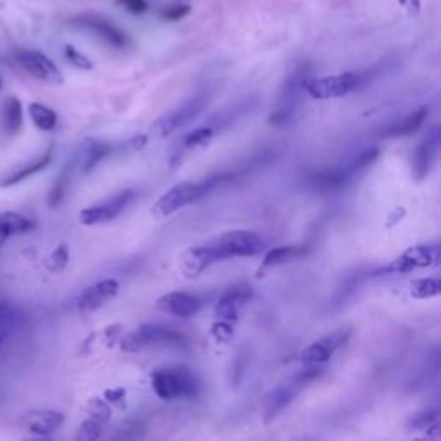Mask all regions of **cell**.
<instances>
[{"instance_id": "6da1fadb", "label": "cell", "mask_w": 441, "mask_h": 441, "mask_svg": "<svg viewBox=\"0 0 441 441\" xmlns=\"http://www.w3.org/2000/svg\"><path fill=\"white\" fill-rule=\"evenodd\" d=\"M231 178L233 175H217L198 181V183L176 184V186H172L171 190L165 191L159 201L154 203L152 216L156 217V219H165V217L172 216V214L178 212L183 207L198 202L201 198L205 197V195H209L210 191L219 188L221 184L228 183Z\"/></svg>"}, {"instance_id": "7a4b0ae2", "label": "cell", "mask_w": 441, "mask_h": 441, "mask_svg": "<svg viewBox=\"0 0 441 441\" xmlns=\"http://www.w3.org/2000/svg\"><path fill=\"white\" fill-rule=\"evenodd\" d=\"M154 393L161 400L172 402L181 398H195L201 393V381L194 371L176 365V367L157 369L152 372Z\"/></svg>"}, {"instance_id": "3957f363", "label": "cell", "mask_w": 441, "mask_h": 441, "mask_svg": "<svg viewBox=\"0 0 441 441\" xmlns=\"http://www.w3.org/2000/svg\"><path fill=\"white\" fill-rule=\"evenodd\" d=\"M323 374V369L319 367L318 364H311L308 367L301 369V371L293 374L292 378L286 383L280 384L278 388H274L266 398H264V405H262V416L264 422H273L276 417L281 416L283 410L290 405L293 400H295L297 395L304 390L307 384L314 383L319 376Z\"/></svg>"}, {"instance_id": "277c9868", "label": "cell", "mask_w": 441, "mask_h": 441, "mask_svg": "<svg viewBox=\"0 0 441 441\" xmlns=\"http://www.w3.org/2000/svg\"><path fill=\"white\" fill-rule=\"evenodd\" d=\"M188 346L186 337L172 327L161 326V324H142L140 327L128 333L121 340V350L128 353L142 352L149 346Z\"/></svg>"}, {"instance_id": "5b68a950", "label": "cell", "mask_w": 441, "mask_h": 441, "mask_svg": "<svg viewBox=\"0 0 441 441\" xmlns=\"http://www.w3.org/2000/svg\"><path fill=\"white\" fill-rule=\"evenodd\" d=\"M207 243L214 248L219 261L231 257H254V255L261 254L266 247L259 233L248 231V229L226 231Z\"/></svg>"}, {"instance_id": "8992f818", "label": "cell", "mask_w": 441, "mask_h": 441, "mask_svg": "<svg viewBox=\"0 0 441 441\" xmlns=\"http://www.w3.org/2000/svg\"><path fill=\"white\" fill-rule=\"evenodd\" d=\"M440 262V247L438 245H417V247L407 248L403 254L398 255L388 266L376 271V276L383 274H405L417 269L433 267Z\"/></svg>"}, {"instance_id": "52a82bcc", "label": "cell", "mask_w": 441, "mask_h": 441, "mask_svg": "<svg viewBox=\"0 0 441 441\" xmlns=\"http://www.w3.org/2000/svg\"><path fill=\"white\" fill-rule=\"evenodd\" d=\"M360 80L362 76L357 73H343L323 78H307L304 83V90L312 99H337V97H343L346 93L353 92L360 85Z\"/></svg>"}, {"instance_id": "ba28073f", "label": "cell", "mask_w": 441, "mask_h": 441, "mask_svg": "<svg viewBox=\"0 0 441 441\" xmlns=\"http://www.w3.org/2000/svg\"><path fill=\"white\" fill-rule=\"evenodd\" d=\"M207 102H209V95L207 93H198V95L191 97L190 100L183 102L175 111L168 112V114L156 121L154 133L159 135V137H169L176 130H179L184 124L191 123V121L197 118L203 109H205Z\"/></svg>"}, {"instance_id": "9c48e42d", "label": "cell", "mask_w": 441, "mask_h": 441, "mask_svg": "<svg viewBox=\"0 0 441 441\" xmlns=\"http://www.w3.org/2000/svg\"><path fill=\"white\" fill-rule=\"evenodd\" d=\"M69 25L74 26V28L92 32L93 35L99 36L100 40H104L105 43L112 48H124L128 45L126 33L121 32L114 22L105 20L100 14L93 13L80 14V16L73 18V20L69 21Z\"/></svg>"}, {"instance_id": "30bf717a", "label": "cell", "mask_w": 441, "mask_h": 441, "mask_svg": "<svg viewBox=\"0 0 441 441\" xmlns=\"http://www.w3.org/2000/svg\"><path fill=\"white\" fill-rule=\"evenodd\" d=\"M133 190H123L119 194H116L114 197L107 198L105 202L86 207V209H83L80 212V222L83 226H97L105 224L109 221H114L126 209L128 203L133 201Z\"/></svg>"}, {"instance_id": "8fae6325", "label": "cell", "mask_w": 441, "mask_h": 441, "mask_svg": "<svg viewBox=\"0 0 441 441\" xmlns=\"http://www.w3.org/2000/svg\"><path fill=\"white\" fill-rule=\"evenodd\" d=\"M16 59L22 66V69L28 74H32L35 80L48 83V85H60V83H64V76L60 73V69L43 52L26 48V50L18 52Z\"/></svg>"}, {"instance_id": "7c38bea8", "label": "cell", "mask_w": 441, "mask_h": 441, "mask_svg": "<svg viewBox=\"0 0 441 441\" xmlns=\"http://www.w3.org/2000/svg\"><path fill=\"white\" fill-rule=\"evenodd\" d=\"M252 297H254V288L248 283H236V285L224 290L219 301H217L214 314L221 321H238L240 312L243 311V307L250 301Z\"/></svg>"}, {"instance_id": "4fadbf2b", "label": "cell", "mask_w": 441, "mask_h": 441, "mask_svg": "<svg viewBox=\"0 0 441 441\" xmlns=\"http://www.w3.org/2000/svg\"><path fill=\"white\" fill-rule=\"evenodd\" d=\"M440 143H441V133L440 128L435 126L424 138L419 142L412 154V176L417 181H422L426 176L431 172L433 165L440 154Z\"/></svg>"}, {"instance_id": "5bb4252c", "label": "cell", "mask_w": 441, "mask_h": 441, "mask_svg": "<svg viewBox=\"0 0 441 441\" xmlns=\"http://www.w3.org/2000/svg\"><path fill=\"white\" fill-rule=\"evenodd\" d=\"M350 334H352V330H350V327H341V330H337L334 333L321 338V340L311 343L307 348L301 350L300 360L307 362V364L318 365L324 364V362H327L334 355V352H337L340 346H343L348 341Z\"/></svg>"}, {"instance_id": "9a60e30c", "label": "cell", "mask_w": 441, "mask_h": 441, "mask_svg": "<svg viewBox=\"0 0 441 441\" xmlns=\"http://www.w3.org/2000/svg\"><path fill=\"white\" fill-rule=\"evenodd\" d=\"M217 261L219 259H217L216 252H214V248L209 243L195 245V247L186 248L179 255V271L188 280H194V278L201 276L207 267H210Z\"/></svg>"}, {"instance_id": "2e32d148", "label": "cell", "mask_w": 441, "mask_h": 441, "mask_svg": "<svg viewBox=\"0 0 441 441\" xmlns=\"http://www.w3.org/2000/svg\"><path fill=\"white\" fill-rule=\"evenodd\" d=\"M64 414L59 410H29L21 417V428L36 436H48L64 424Z\"/></svg>"}, {"instance_id": "e0dca14e", "label": "cell", "mask_w": 441, "mask_h": 441, "mask_svg": "<svg viewBox=\"0 0 441 441\" xmlns=\"http://www.w3.org/2000/svg\"><path fill=\"white\" fill-rule=\"evenodd\" d=\"M119 283L116 280H104L95 283V285L88 286L85 292L78 297L76 308L80 312H93L97 308L104 307L109 300L114 299L118 295Z\"/></svg>"}, {"instance_id": "ac0fdd59", "label": "cell", "mask_w": 441, "mask_h": 441, "mask_svg": "<svg viewBox=\"0 0 441 441\" xmlns=\"http://www.w3.org/2000/svg\"><path fill=\"white\" fill-rule=\"evenodd\" d=\"M156 307L165 314L176 316V318H191L202 308V300L198 297L183 292H172L161 297Z\"/></svg>"}, {"instance_id": "d6986e66", "label": "cell", "mask_w": 441, "mask_h": 441, "mask_svg": "<svg viewBox=\"0 0 441 441\" xmlns=\"http://www.w3.org/2000/svg\"><path fill=\"white\" fill-rule=\"evenodd\" d=\"M35 228V221L22 216L20 212H13V210L0 212V247L14 236L25 235V233L33 231Z\"/></svg>"}, {"instance_id": "ffe728a7", "label": "cell", "mask_w": 441, "mask_h": 441, "mask_svg": "<svg viewBox=\"0 0 441 441\" xmlns=\"http://www.w3.org/2000/svg\"><path fill=\"white\" fill-rule=\"evenodd\" d=\"M305 254L304 247H295V245H283V247L271 248L269 252H266L264 255L261 267L257 271V278H264L267 273L274 269V267H280L283 264L293 261V259L300 257Z\"/></svg>"}, {"instance_id": "44dd1931", "label": "cell", "mask_w": 441, "mask_h": 441, "mask_svg": "<svg viewBox=\"0 0 441 441\" xmlns=\"http://www.w3.org/2000/svg\"><path fill=\"white\" fill-rule=\"evenodd\" d=\"M429 114V107L428 105H422V107L416 109L414 112H410L409 116H405L402 121L398 123L391 124L386 131H384V137L386 138H403V137H410L416 131L421 130V126L424 124L426 118Z\"/></svg>"}, {"instance_id": "7402d4cb", "label": "cell", "mask_w": 441, "mask_h": 441, "mask_svg": "<svg viewBox=\"0 0 441 441\" xmlns=\"http://www.w3.org/2000/svg\"><path fill=\"white\" fill-rule=\"evenodd\" d=\"M352 169L348 168V164L345 168H334V169H326V171L316 172L311 178V183L314 184L316 188L323 191H330V190H338V188H343L350 179L353 178Z\"/></svg>"}, {"instance_id": "603a6c76", "label": "cell", "mask_w": 441, "mask_h": 441, "mask_svg": "<svg viewBox=\"0 0 441 441\" xmlns=\"http://www.w3.org/2000/svg\"><path fill=\"white\" fill-rule=\"evenodd\" d=\"M0 123L7 137H16L22 126V104L16 97H9L0 109Z\"/></svg>"}, {"instance_id": "cb8c5ba5", "label": "cell", "mask_w": 441, "mask_h": 441, "mask_svg": "<svg viewBox=\"0 0 441 441\" xmlns=\"http://www.w3.org/2000/svg\"><path fill=\"white\" fill-rule=\"evenodd\" d=\"M112 152V147L109 143L93 140V138H88V140L83 142L81 145V164H83V172L88 175L90 171L95 169V165L99 164L102 159L109 156Z\"/></svg>"}, {"instance_id": "d4e9b609", "label": "cell", "mask_w": 441, "mask_h": 441, "mask_svg": "<svg viewBox=\"0 0 441 441\" xmlns=\"http://www.w3.org/2000/svg\"><path fill=\"white\" fill-rule=\"evenodd\" d=\"M50 162H52V150H47V152H45L41 157H39V159H36V161L29 162V164L22 165L21 169L14 171L13 175L9 176V178L4 179L0 184H2V186H14V184L21 183V181L32 178V176L36 175V172L43 171V169L47 168V165L50 164Z\"/></svg>"}, {"instance_id": "484cf974", "label": "cell", "mask_w": 441, "mask_h": 441, "mask_svg": "<svg viewBox=\"0 0 441 441\" xmlns=\"http://www.w3.org/2000/svg\"><path fill=\"white\" fill-rule=\"evenodd\" d=\"M28 112L33 124L41 131H52L57 126V114H55L54 109L47 107V105L33 102V104H29Z\"/></svg>"}, {"instance_id": "4316f807", "label": "cell", "mask_w": 441, "mask_h": 441, "mask_svg": "<svg viewBox=\"0 0 441 441\" xmlns=\"http://www.w3.org/2000/svg\"><path fill=\"white\" fill-rule=\"evenodd\" d=\"M441 293V281L438 278H421L410 285V297L417 300L435 299Z\"/></svg>"}, {"instance_id": "83f0119b", "label": "cell", "mask_w": 441, "mask_h": 441, "mask_svg": "<svg viewBox=\"0 0 441 441\" xmlns=\"http://www.w3.org/2000/svg\"><path fill=\"white\" fill-rule=\"evenodd\" d=\"M440 424V410L438 409H429L424 412H417L407 421V428L410 431H421V429H431L433 426Z\"/></svg>"}, {"instance_id": "f1b7e54d", "label": "cell", "mask_w": 441, "mask_h": 441, "mask_svg": "<svg viewBox=\"0 0 441 441\" xmlns=\"http://www.w3.org/2000/svg\"><path fill=\"white\" fill-rule=\"evenodd\" d=\"M21 316L18 308L9 301H0V334L9 337L11 331L18 326Z\"/></svg>"}, {"instance_id": "f546056e", "label": "cell", "mask_w": 441, "mask_h": 441, "mask_svg": "<svg viewBox=\"0 0 441 441\" xmlns=\"http://www.w3.org/2000/svg\"><path fill=\"white\" fill-rule=\"evenodd\" d=\"M67 184H69V168L64 169V171L60 172L59 178L55 179V183L52 184L50 191H48V197H47L48 207H52V209H57L60 203H62L64 197H66Z\"/></svg>"}, {"instance_id": "4dcf8cb0", "label": "cell", "mask_w": 441, "mask_h": 441, "mask_svg": "<svg viewBox=\"0 0 441 441\" xmlns=\"http://www.w3.org/2000/svg\"><path fill=\"white\" fill-rule=\"evenodd\" d=\"M214 137V130L212 128L205 126V128H198V130L191 131L190 135L184 137V140L181 142V147L186 150H197L203 149L205 145H209L210 140Z\"/></svg>"}, {"instance_id": "1f68e13d", "label": "cell", "mask_w": 441, "mask_h": 441, "mask_svg": "<svg viewBox=\"0 0 441 441\" xmlns=\"http://www.w3.org/2000/svg\"><path fill=\"white\" fill-rule=\"evenodd\" d=\"M67 262H69V248L66 243H60L54 252L45 261V267L48 273H60L66 269Z\"/></svg>"}, {"instance_id": "d6a6232c", "label": "cell", "mask_w": 441, "mask_h": 441, "mask_svg": "<svg viewBox=\"0 0 441 441\" xmlns=\"http://www.w3.org/2000/svg\"><path fill=\"white\" fill-rule=\"evenodd\" d=\"M102 431H104V424H102L100 421L93 419V417H88V419L83 421L80 428H78L76 440L78 441L97 440L102 436Z\"/></svg>"}, {"instance_id": "836d02e7", "label": "cell", "mask_w": 441, "mask_h": 441, "mask_svg": "<svg viewBox=\"0 0 441 441\" xmlns=\"http://www.w3.org/2000/svg\"><path fill=\"white\" fill-rule=\"evenodd\" d=\"M85 410L88 414V417L100 421L102 424H107L109 419H111V407H109L107 402L102 400V398H92V400H88Z\"/></svg>"}, {"instance_id": "e575fe53", "label": "cell", "mask_w": 441, "mask_h": 441, "mask_svg": "<svg viewBox=\"0 0 441 441\" xmlns=\"http://www.w3.org/2000/svg\"><path fill=\"white\" fill-rule=\"evenodd\" d=\"M379 156V150L376 149H365L362 150V152L359 154V156L355 157L352 162H348V168L352 169L353 175H357V172L364 171V169H367L369 165H372L376 162V159H378Z\"/></svg>"}, {"instance_id": "d590c367", "label": "cell", "mask_w": 441, "mask_h": 441, "mask_svg": "<svg viewBox=\"0 0 441 441\" xmlns=\"http://www.w3.org/2000/svg\"><path fill=\"white\" fill-rule=\"evenodd\" d=\"M64 57H66V60L71 64V66L78 67V69H85V71L93 69L92 60L86 57L85 54H81V52L78 50L76 47H73V45H66V47H64Z\"/></svg>"}, {"instance_id": "8d00e7d4", "label": "cell", "mask_w": 441, "mask_h": 441, "mask_svg": "<svg viewBox=\"0 0 441 441\" xmlns=\"http://www.w3.org/2000/svg\"><path fill=\"white\" fill-rule=\"evenodd\" d=\"M210 334H212V338L217 343H229L233 340V337H235V331H233L231 323L217 319V321L210 326Z\"/></svg>"}, {"instance_id": "74e56055", "label": "cell", "mask_w": 441, "mask_h": 441, "mask_svg": "<svg viewBox=\"0 0 441 441\" xmlns=\"http://www.w3.org/2000/svg\"><path fill=\"white\" fill-rule=\"evenodd\" d=\"M360 280H362V278H359V280H357V278H348V280L345 281V285L340 286V290H338L337 295H334V300L338 301L337 305H343V304H345V301L350 300V297H352L353 293H355L357 290H359Z\"/></svg>"}, {"instance_id": "f35d334b", "label": "cell", "mask_w": 441, "mask_h": 441, "mask_svg": "<svg viewBox=\"0 0 441 441\" xmlns=\"http://www.w3.org/2000/svg\"><path fill=\"white\" fill-rule=\"evenodd\" d=\"M188 14H190V6H186V4H179V6L169 7V9L162 14V18H164L165 21L175 22V21L183 20V18H186Z\"/></svg>"}, {"instance_id": "ab89813d", "label": "cell", "mask_w": 441, "mask_h": 441, "mask_svg": "<svg viewBox=\"0 0 441 441\" xmlns=\"http://www.w3.org/2000/svg\"><path fill=\"white\" fill-rule=\"evenodd\" d=\"M118 4L133 14H143L149 11V2L147 0H118Z\"/></svg>"}, {"instance_id": "60d3db41", "label": "cell", "mask_w": 441, "mask_h": 441, "mask_svg": "<svg viewBox=\"0 0 441 441\" xmlns=\"http://www.w3.org/2000/svg\"><path fill=\"white\" fill-rule=\"evenodd\" d=\"M105 402L107 403H114V405H121L124 402V397H126V391L123 388H116V390H107L104 393Z\"/></svg>"}, {"instance_id": "b9f144b4", "label": "cell", "mask_w": 441, "mask_h": 441, "mask_svg": "<svg viewBox=\"0 0 441 441\" xmlns=\"http://www.w3.org/2000/svg\"><path fill=\"white\" fill-rule=\"evenodd\" d=\"M398 2H400V6L407 11V13L410 14V16H414V14H419L421 0H398Z\"/></svg>"}, {"instance_id": "7bdbcfd3", "label": "cell", "mask_w": 441, "mask_h": 441, "mask_svg": "<svg viewBox=\"0 0 441 441\" xmlns=\"http://www.w3.org/2000/svg\"><path fill=\"white\" fill-rule=\"evenodd\" d=\"M7 340V337H4V334H0V348H2V345H4V341Z\"/></svg>"}, {"instance_id": "ee69618b", "label": "cell", "mask_w": 441, "mask_h": 441, "mask_svg": "<svg viewBox=\"0 0 441 441\" xmlns=\"http://www.w3.org/2000/svg\"><path fill=\"white\" fill-rule=\"evenodd\" d=\"M0 90H2V78H0Z\"/></svg>"}]
</instances>
